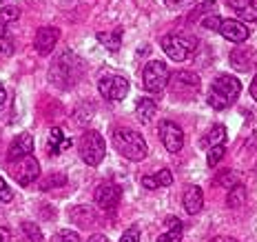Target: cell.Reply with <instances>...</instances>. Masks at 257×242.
Returning a JSON list of instances; mask_svg holds the SVG:
<instances>
[{"mask_svg":"<svg viewBox=\"0 0 257 242\" xmlns=\"http://www.w3.org/2000/svg\"><path fill=\"white\" fill-rule=\"evenodd\" d=\"M84 69H87V64H84L82 58L76 56L73 51H64L62 56H58L51 62L49 80L51 85H56L60 89H71L73 85L82 80Z\"/></svg>","mask_w":257,"mask_h":242,"instance_id":"obj_1","label":"cell"},{"mask_svg":"<svg viewBox=\"0 0 257 242\" xmlns=\"http://www.w3.org/2000/svg\"><path fill=\"white\" fill-rule=\"evenodd\" d=\"M113 140L115 151L126 160H133V163H140V160L147 158V142L136 129H128V127H117L111 136Z\"/></svg>","mask_w":257,"mask_h":242,"instance_id":"obj_2","label":"cell"},{"mask_svg":"<svg viewBox=\"0 0 257 242\" xmlns=\"http://www.w3.org/2000/svg\"><path fill=\"white\" fill-rule=\"evenodd\" d=\"M239 91H242V83L235 76H217L208 91V105L213 109H226L239 98Z\"/></svg>","mask_w":257,"mask_h":242,"instance_id":"obj_3","label":"cell"},{"mask_svg":"<svg viewBox=\"0 0 257 242\" xmlns=\"http://www.w3.org/2000/svg\"><path fill=\"white\" fill-rule=\"evenodd\" d=\"M78 153H80V158H82V163H84V165H89V167H98L100 163H102L104 153H106L104 138L100 136L98 131H87L82 138H80Z\"/></svg>","mask_w":257,"mask_h":242,"instance_id":"obj_4","label":"cell"},{"mask_svg":"<svg viewBox=\"0 0 257 242\" xmlns=\"http://www.w3.org/2000/svg\"><path fill=\"white\" fill-rule=\"evenodd\" d=\"M160 45H162L164 53H167L173 62H184L193 56V51H195V47H197V40L189 38V36L171 34V36H164Z\"/></svg>","mask_w":257,"mask_h":242,"instance_id":"obj_5","label":"cell"},{"mask_svg":"<svg viewBox=\"0 0 257 242\" xmlns=\"http://www.w3.org/2000/svg\"><path fill=\"white\" fill-rule=\"evenodd\" d=\"M169 67L160 60L147 62V67L142 71V85L149 94H162L164 87H169Z\"/></svg>","mask_w":257,"mask_h":242,"instance_id":"obj_6","label":"cell"},{"mask_svg":"<svg viewBox=\"0 0 257 242\" xmlns=\"http://www.w3.org/2000/svg\"><path fill=\"white\" fill-rule=\"evenodd\" d=\"M169 87L173 91L175 98L191 100L193 96L200 91V78L191 71H175L173 76L169 78Z\"/></svg>","mask_w":257,"mask_h":242,"instance_id":"obj_7","label":"cell"},{"mask_svg":"<svg viewBox=\"0 0 257 242\" xmlns=\"http://www.w3.org/2000/svg\"><path fill=\"white\" fill-rule=\"evenodd\" d=\"M9 171H12L14 180L18 182V185H31L36 178L40 176V165L36 158H31V155H27V158H20V160H9Z\"/></svg>","mask_w":257,"mask_h":242,"instance_id":"obj_8","label":"cell"},{"mask_svg":"<svg viewBox=\"0 0 257 242\" xmlns=\"http://www.w3.org/2000/svg\"><path fill=\"white\" fill-rule=\"evenodd\" d=\"M20 18V9L18 7H5L0 9V51L5 56H12L14 53V40L9 36V29H12L14 23H18Z\"/></svg>","mask_w":257,"mask_h":242,"instance_id":"obj_9","label":"cell"},{"mask_svg":"<svg viewBox=\"0 0 257 242\" xmlns=\"http://www.w3.org/2000/svg\"><path fill=\"white\" fill-rule=\"evenodd\" d=\"M158 133H160V140H162L164 149L171 151V153H178L182 149V144H184V133H182V129L175 125V122H171V120L160 122Z\"/></svg>","mask_w":257,"mask_h":242,"instance_id":"obj_10","label":"cell"},{"mask_svg":"<svg viewBox=\"0 0 257 242\" xmlns=\"http://www.w3.org/2000/svg\"><path fill=\"white\" fill-rule=\"evenodd\" d=\"M98 89H100V94H102V98L111 100V102L124 100L128 94V80L122 76H106L100 80Z\"/></svg>","mask_w":257,"mask_h":242,"instance_id":"obj_11","label":"cell"},{"mask_svg":"<svg viewBox=\"0 0 257 242\" xmlns=\"http://www.w3.org/2000/svg\"><path fill=\"white\" fill-rule=\"evenodd\" d=\"M122 200V189L115 182H102V185L95 189V204L104 211H113Z\"/></svg>","mask_w":257,"mask_h":242,"instance_id":"obj_12","label":"cell"},{"mask_svg":"<svg viewBox=\"0 0 257 242\" xmlns=\"http://www.w3.org/2000/svg\"><path fill=\"white\" fill-rule=\"evenodd\" d=\"M219 34L224 36L226 40L235 42V45H239V42H246L250 36L248 27H246L242 20H235V18H226L219 23Z\"/></svg>","mask_w":257,"mask_h":242,"instance_id":"obj_13","label":"cell"},{"mask_svg":"<svg viewBox=\"0 0 257 242\" xmlns=\"http://www.w3.org/2000/svg\"><path fill=\"white\" fill-rule=\"evenodd\" d=\"M58 38H60V31H58L56 27H42V29H38V34H36V38H34L36 51H38L40 56H49V53L56 49Z\"/></svg>","mask_w":257,"mask_h":242,"instance_id":"obj_14","label":"cell"},{"mask_svg":"<svg viewBox=\"0 0 257 242\" xmlns=\"http://www.w3.org/2000/svg\"><path fill=\"white\" fill-rule=\"evenodd\" d=\"M231 64L242 73L253 71L257 67V51L253 47H237L235 51H231Z\"/></svg>","mask_w":257,"mask_h":242,"instance_id":"obj_15","label":"cell"},{"mask_svg":"<svg viewBox=\"0 0 257 242\" xmlns=\"http://www.w3.org/2000/svg\"><path fill=\"white\" fill-rule=\"evenodd\" d=\"M34 151V138L29 133H20L16 136L12 144H9V151H7V158L9 160H20V158H27Z\"/></svg>","mask_w":257,"mask_h":242,"instance_id":"obj_16","label":"cell"},{"mask_svg":"<svg viewBox=\"0 0 257 242\" xmlns=\"http://www.w3.org/2000/svg\"><path fill=\"white\" fill-rule=\"evenodd\" d=\"M184 209H186V213H191V216H195V213H200L202 211V207H204V193H202L200 187H189L184 193Z\"/></svg>","mask_w":257,"mask_h":242,"instance_id":"obj_17","label":"cell"},{"mask_svg":"<svg viewBox=\"0 0 257 242\" xmlns=\"http://www.w3.org/2000/svg\"><path fill=\"white\" fill-rule=\"evenodd\" d=\"M69 218H71V222H76L80 229H87L91 224L95 222V211L93 207H87V204H80V207H73L71 213H69Z\"/></svg>","mask_w":257,"mask_h":242,"instance_id":"obj_18","label":"cell"},{"mask_svg":"<svg viewBox=\"0 0 257 242\" xmlns=\"http://www.w3.org/2000/svg\"><path fill=\"white\" fill-rule=\"evenodd\" d=\"M228 7H231L239 18L257 20V0H228Z\"/></svg>","mask_w":257,"mask_h":242,"instance_id":"obj_19","label":"cell"},{"mask_svg":"<svg viewBox=\"0 0 257 242\" xmlns=\"http://www.w3.org/2000/svg\"><path fill=\"white\" fill-rule=\"evenodd\" d=\"M171 182H173V174L169 169H160L151 176H144L142 187H147V189H160V187H169Z\"/></svg>","mask_w":257,"mask_h":242,"instance_id":"obj_20","label":"cell"},{"mask_svg":"<svg viewBox=\"0 0 257 242\" xmlns=\"http://www.w3.org/2000/svg\"><path fill=\"white\" fill-rule=\"evenodd\" d=\"M224 140H226V129H224L222 125H213L211 131L200 140V149L219 147V144H224Z\"/></svg>","mask_w":257,"mask_h":242,"instance_id":"obj_21","label":"cell"},{"mask_svg":"<svg viewBox=\"0 0 257 242\" xmlns=\"http://www.w3.org/2000/svg\"><path fill=\"white\" fill-rule=\"evenodd\" d=\"M182 222L178 218L169 216L167 218V231L158 238V242H182Z\"/></svg>","mask_w":257,"mask_h":242,"instance_id":"obj_22","label":"cell"},{"mask_svg":"<svg viewBox=\"0 0 257 242\" xmlns=\"http://www.w3.org/2000/svg\"><path fill=\"white\" fill-rule=\"evenodd\" d=\"M155 111H158V107H155V102L151 98H140L136 102V118L140 122H151Z\"/></svg>","mask_w":257,"mask_h":242,"instance_id":"obj_23","label":"cell"},{"mask_svg":"<svg viewBox=\"0 0 257 242\" xmlns=\"http://www.w3.org/2000/svg\"><path fill=\"white\" fill-rule=\"evenodd\" d=\"M217 12V0H204V3L200 5V7H195L191 12V16H189V23H197V20H204L206 18V14L211 16V14H215Z\"/></svg>","mask_w":257,"mask_h":242,"instance_id":"obj_24","label":"cell"},{"mask_svg":"<svg viewBox=\"0 0 257 242\" xmlns=\"http://www.w3.org/2000/svg\"><path fill=\"white\" fill-rule=\"evenodd\" d=\"M98 40L102 42V45H104L109 51H120V47H122V31H120V29H115L113 34L100 31V34H98Z\"/></svg>","mask_w":257,"mask_h":242,"instance_id":"obj_25","label":"cell"},{"mask_svg":"<svg viewBox=\"0 0 257 242\" xmlns=\"http://www.w3.org/2000/svg\"><path fill=\"white\" fill-rule=\"evenodd\" d=\"M244 202H246V187L244 185H235L228 189V198H226V204L231 209H239V207H244Z\"/></svg>","mask_w":257,"mask_h":242,"instance_id":"obj_26","label":"cell"},{"mask_svg":"<svg viewBox=\"0 0 257 242\" xmlns=\"http://www.w3.org/2000/svg\"><path fill=\"white\" fill-rule=\"evenodd\" d=\"M69 140H64V136H62V131L58 127H53L51 131H49V151L51 153H58V151H62V149H67L69 147Z\"/></svg>","mask_w":257,"mask_h":242,"instance_id":"obj_27","label":"cell"},{"mask_svg":"<svg viewBox=\"0 0 257 242\" xmlns=\"http://www.w3.org/2000/svg\"><path fill=\"white\" fill-rule=\"evenodd\" d=\"M239 182H242V174H239V171H224V174L215 180V185H217V187H226V189H231V187L239 185Z\"/></svg>","mask_w":257,"mask_h":242,"instance_id":"obj_28","label":"cell"},{"mask_svg":"<svg viewBox=\"0 0 257 242\" xmlns=\"http://www.w3.org/2000/svg\"><path fill=\"white\" fill-rule=\"evenodd\" d=\"M67 178H64L62 174H51V176H45V178L40 180V191H49L53 187H62Z\"/></svg>","mask_w":257,"mask_h":242,"instance_id":"obj_29","label":"cell"},{"mask_svg":"<svg viewBox=\"0 0 257 242\" xmlns=\"http://www.w3.org/2000/svg\"><path fill=\"white\" fill-rule=\"evenodd\" d=\"M23 231H25V235L29 238L31 242H42V231L38 229V224H34V222H23Z\"/></svg>","mask_w":257,"mask_h":242,"instance_id":"obj_30","label":"cell"},{"mask_svg":"<svg viewBox=\"0 0 257 242\" xmlns=\"http://www.w3.org/2000/svg\"><path fill=\"white\" fill-rule=\"evenodd\" d=\"M224 153H226V151H224V144H219V147H211V149H208V160H206L208 167H215L217 163H222Z\"/></svg>","mask_w":257,"mask_h":242,"instance_id":"obj_31","label":"cell"},{"mask_svg":"<svg viewBox=\"0 0 257 242\" xmlns=\"http://www.w3.org/2000/svg\"><path fill=\"white\" fill-rule=\"evenodd\" d=\"M53 242H80V235L73 229H62L60 233H56Z\"/></svg>","mask_w":257,"mask_h":242,"instance_id":"obj_32","label":"cell"},{"mask_svg":"<svg viewBox=\"0 0 257 242\" xmlns=\"http://www.w3.org/2000/svg\"><path fill=\"white\" fill-rule=\"evenodd\" d=\"M219 23H222V18L217 14H211L202 20V27H206V29H219Z\"/></svg>","mask_w":257,"mask_h":242,"instance_id":"obj_33","label":"cell"},{"mask_svg":"<svg viewBox=\"0 0 257 242\" xmlns=\"http://www.w3.org/2000/svg\"><path fill=\"white\" fill-rule=\"evenodd\" d=\"M120 242H140V229L131 227L128 231H124V235L120 238Z\"/></svg>","mask_w":257,"mask_h":242,"instance_id":"obj_34","label":"cell"},{"mask_svg":"<svg viewBox=\"0 0 257 242\" xmlns=\"http://www.w3.org/2000/svg\"><path fill=\"white\" fill-rule=\"evenodd\" d=\"M164 3H167L171 9H182V7H186V5H191L193 0H164Z\"/></svg>","mask_w":257,"mask_h":242,"instance_id":"obj_35","label":"cell"},{"mask_svg":"<svg viewBox=\"0 0 257 242\" xmlns=\"http://www.w3.org/2000/svg\"><path fill=\"white\" fill-rule=\"evenodd\" d=\"M5 105H7V89H5V85H0V114H3Z\"/></svg>","mask_w":257,"mask_h":242,"instance_id":"obj_36","label":"cell"},{"mask_svg":"<svg viewBox=\"0 0 257 242\" xmlns=\"http://www.w3.org/2000/svg\"><path fill=\"white\" fill-rule=\"evenodd\" d=\"M0 242H12V231L7 227H0Z\"/></svg>","mask_w":257,"mask_h":242,"instance_id":"obj_37","label":"cell"},{"mask_svg":"<svg viewBox=\"0 0 257 242\" xmlns=\"http://www.w3.org/2000/svg\"><path fill=\"white\" fill-rule=\"evenodd\" d=\"M87 242H109V238H106V235H102V233H93Z\"/></svg>","mask_w":257,"mask_h":242,"instance_id":"obj_38","label":"cell"},{"mask_svg":"<svg viewBox=\"0 0 257 242\" xmlns=\"http://www.w3.org/2000/svg\"><path fill=\"white\" fill-rule=\"evenodd\" d=\"M211 242H239V240H235V238H228V235H217V238H213Z\"/></svg>","mask_w":257,"mask_h":242,"instance_id":"obj_39","label":"cell"},{"mask_svg":"<svg viewBox=\"0 0 257 242\" xmlns=\"http://www.w3.org/2000/svg\"><path fill=\"white\" fill-rule=\"evenodd\" d=\"M250 96L257 100V76L253 78V83H250Z\"/></svg>","mask_w":257,"mask_h":242,"instance_id":"obj_40","label":"cell"},{"mask_svg":"<svg viewBox=\"0 0 257 242\" xmlns=\"http://www.w3.org/2000/svg\"><path fill=\"white\" fill-rule=\"evenodd\" d=\"M5 189H9V187H7V185H5V180H3V178H0V193H3Z\"/></svg>","mask_w":257,"mask_h":242,"instance_id":"obj_41","label":"cell"},{"mask_svg":"<svg viewBox=\"0 0 257 242\" xmlns=\"http://www.w3.org/2000/svg\"><path fill=\"white\" fill-rule=\"evenodd\" d=\"M255 174H257V163H255Z\"/></svg>","mask_w":257,"mask_h":242,"instance_id":"obj_42","label":"cell"}]
</instances>
